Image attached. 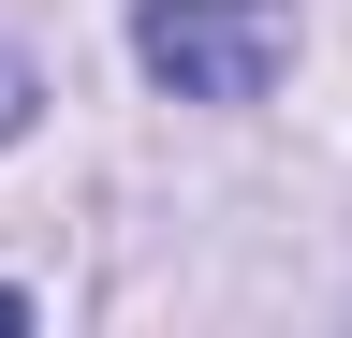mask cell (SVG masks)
<instances>
[{"label": "cell", "instance_id": "obj_2", "mask_svg": "<svg viewBox=\"0 0 352 338\" xmlns=\"http://www.w3.org/2000/svg\"><path fill=\"white\" fill-rule=\"evenodd\" d=\"M30 103H44V89H30V59H15V45H0V147H15V133H30Z\"/></svg>", "mask_w": 352, "mask_h": 338}, {"label": "cell", "instance_id": "obj_1", "mask_svg": "<svg viewBox=\"0 0 352 338\" xmlns=\"http://www.w3.org/2000/svg\"><path fill=\"white\" fill-rule=\"evenodd\" d=\"M132 59L176 103H264V74L294 59L279 0H132Z\"/></svg>", "mask_w": 352, "mask_h": 338}]
</instances>
